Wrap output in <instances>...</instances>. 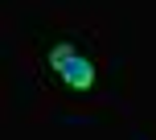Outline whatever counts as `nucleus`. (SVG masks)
I'll return each instance as SVG.
<instances>
[{"instance_id":"f257e3e1","label":"nucleus","mask_w":156,"mask_h":140,"mask_svg":"<svg viewBox=\"0 0 156 140\" xmlns=\"http://www.w3.org/2000/svg\"><path fill=\"white\" fill-rule=\"evenodd\" d=\"M41 66L62 91L86 95L99 83V58L82 33H54L41 41Z\"/></svg>"}]
</instances>
